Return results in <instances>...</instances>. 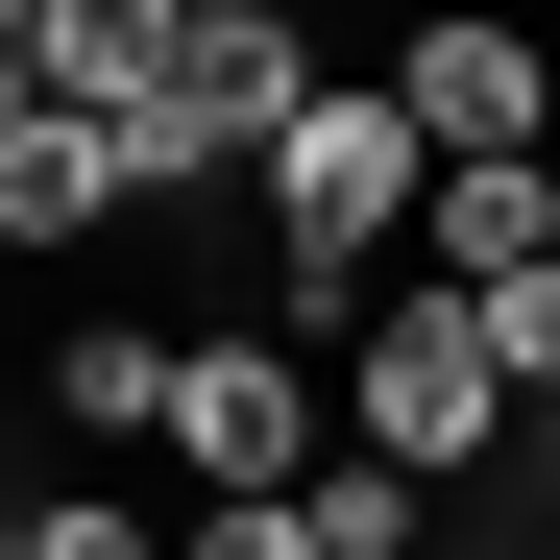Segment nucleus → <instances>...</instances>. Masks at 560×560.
<instances>
[{"instance_id": "obj_1", "label": "nucleus", "mask_w": 560, "mask_h": 560, "mask_svg": "<svg viewBox=\"0 0 560 560\" xmlns=\"http://www.w3.org/2000/svg\"><path fill=\"white\" fill-rule=\"evenodd\" d=\"M244 196H268V244H293V341H317V317L365 341V317H390L365 268L439 220V147H415V98H390V73H317V98H293V147H268Z\"/></svg>"}, {"instance_id": "obj_2", "label": "nucleus", "mask_w": 560, "mask_h": 560, "mask_svg": "<svg viewBox=\"0 0 560 560\" xmlns=\"http://www.w3.org/2000/svg\"><path fill=\"white\" fill-rule=\"evenodd\" d=\"M341 439L415 463V488H488V463H536V390L488 365V317H463V293H390V317L341 341Z\"/></svg>"}, {"instance_id": "obj_3", "label": "nucleus", "mask_w": 560, "mask_h": 560, "mask_svg": "<svg viewBox=\"0 0 560 560\" xmlns=\"http://www.w3.org/2000/svg\"><path fill=\"white\" fill-rule=\"evenodd\" d=\"M171 463H196V512H293L341 463V390L293 341H196V390H171Z\"/></svg>"}, {"instance_id": "obj_4", "label": "nucleus", "mask_w": 560, "mask_h": 560, "mask_svg": "<svg viewBox=\"0 0 560 560\" xmlns=\"http://www.w3.org/2000/svg\"><path fill=\"white\" fill-rule=\"evenodd\" d=\"M390 98H415L439 171H536V147H560V49L488 25V0H439V25H390Z\"/></svg>"}, {"instance_id": "obj_5", "label": "nucleus", "mask_w": 560, "mask_h": 560, "mask_svg": "<svg viewBox=\"0 0 560 560\" xmlns=\"http://www.w3.org/2000/svg\"><path fill=\"white\" fill-rule=\"evenodd\" d=\"M171 49H196V0H49V25H25V73H49L73 122H122V98H171Z\"/></svg>"}, {"instance_id": "obj_6", "label": "nucleus", "mask_w": 560, "mask_h": 560, "mask_svg": "<svg viewBox=\"0 0 560 560\" xmlns=\"http://www.w3.org/2000/svg\"><path fill=\"white\" fill-rule=\"evenodd\" d=\"M171 390H196L171 317H73V341H49V415H73V439H171Z\"/></svg>"}, {"instance_id": "obj_7", "label": "nucleus", "mask_w": 560, "mask_h": 560, "mask_svg": "<svg viewBox=\"0 0 560 560\" xmlns=\"http://www.w3.org/2000/svg\"><path fill=\"white\" fill-rule=\"evenodd\" d=\"M293 512H317V560H439V512H463V488H415V463H365V439H341Z\"/></svg>"}, {"instance_id": "obj_8", "label": "nucleus", "mask_w": 560, "mask_h": 560, "mask_svg": "<svg viewBox=\"0 0 560 560\" xmlns=\"http://www.w3.org/2000/svg\"><path fill=\"white\" fill-rule=\"evenodd\" d=\"M439 293H512V268H536V171H439Z\"/></svg>"}, {"instance_id": "obj_9", "label": "nucleus", "mask_w": 560, "mask_h": 560, "mask_svg": "<svg viewBox=\"0 0 560 560\" xmlns=\"http://www.w3.org/2000/svg\"><path fill=\"white\" fill-rule=\"evenodd\" d=\"M25 560H171V512H122V488H73V512H25Z\"/></svg>"}, {"instance_id": "obj_10", "label": "nucleus", "mask_w": 560, "mask_h": 560, "mask_svg": "<svg viewBox=\"0 0 560 560\" xmlns=\"http://www.w3.org/2000/svg\"><path fill=\"white\" fill-rule=\"evenodd\" d=\"M171 560H317V512H171Z\"/></svg>"}, {"instance_id": "obj_11", "label": "nucleus", "mask_w": 560, "mask_h": 560, "mask_svg": "<svg viewBox=\"0 0 560 560\" xmlns=\"http://www.w3.org/2000/svg\"><path fill=\"white\" fill-rule=\"evenodd\" d=\"M536 268H560V147H536Z\"/></svg>"}, {"instance_id": "obj_12", "label": "nucleus", "mask_w": 560, "mask_h": 560, "mask_svg": "<svg viewBox=\"0 0 560 560\" xmlns=\"http://www.w3.org/2000/svg\"><path fill=\"white\" fill-rule=\"evenodd\" d=\"M196 25H293V0H196Z\"/></svg>"}, {"instance_id": "obj_13", "label": "nucleus", "mask_w": 560, "mask_h": 560, "mask_svg": "<svg viewBox=\"0 0 560 560\" xmlns=\"http://www.w3.org/2000/svg\"><path fill=\"white\" fill-rule=\"evenodd\" d=\"M536 488H560V415H536Z\"/></svg>"}, {"instance_id": "obj_14", "label": "nucleus", "mask_w": 560, "mask_h": 560, "mask_svg": "<svg viewBox=\"0 0 560 560\" xmlns=\"http://www.w3.org/2000/svg\"><path fill=\"white\" fill-rule=\"evenodd\" d=\"M0 560H25V512H0Z\"/></svg>"}]
</instances>
